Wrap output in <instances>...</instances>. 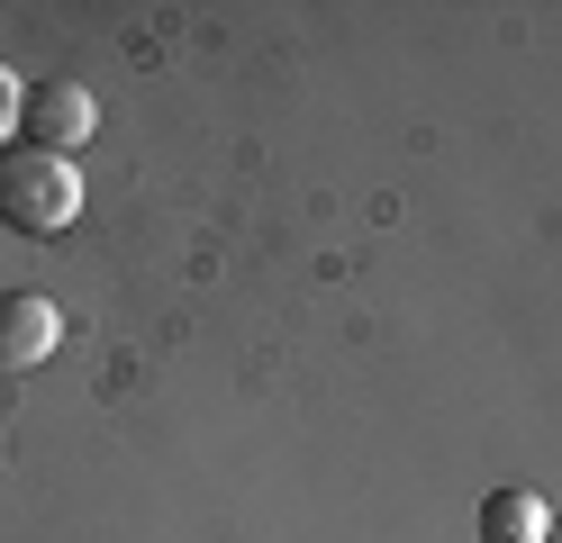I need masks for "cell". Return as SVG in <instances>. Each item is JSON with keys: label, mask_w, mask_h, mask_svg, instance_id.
<instances>
[{"label": "cell", "mask_w": 562, "mask_h": 543, "mask_svg": "<svg viewBox=\"0 0 562 543\" xmlns=\"http://www.w3.org/2000/svg\"><path fill=\"white\" fill-rule=\"evenodd\" d=\"M55 336H64L55 299H37V290H10V299H0V372H37L55 353Z\"/></svg>", "instance_id": "obj_3"}, {"label": "cell", "mask_w": 562, "mask_h": 543, "mask_svg": "<svg viewBox=\"0 0 562 543\" xmlns=\"http://www.w3.org/2000/svg\"><path fill=\"white\" fill-rule=\"evenodd\" d=\"M481 534L490 543H553V507L536 489H499V498L481 507Z\"/></svg>", "instance_id": "obj_4"}, {"label": "cell", "mask_w": 562, "mask_h": 543, "mask_svg": "<svg viewBox=\"0 0 562 543\" xmlns=\"http://www.w3.org/2000/svg\"><path fill=\"white\" fill-rule=\"evenodd\" d=\"M19 127L37 136L46 155H74V145H91V127H100V100L82 82H46V91H27V118Z\"/></svg>", "instance_id": "obj_2"}, {"label": "cell", "mask_w": 562, "mask_h": 543, "mask_svg": "<svg viewBox=\"0 0 562 543\" xmlns=\"http://www.w3.org/2000/svg\"><path fill=\"white\" fill-rule=\"evenodd\" d=\"M19 118H27V91H19V72H10V64H0V136H10Z\"/></svg>", "instance_id": "obj_5"}, {"label": "cell", "mask_w": 562, "mask_h": 543, "mask_svg": "<svg viewBox=\"0 0 562 543\" xmlns=\"http://www.w3.org/2000/svg\"><path fill=\"white\" fill-rule=\"evenodd\" d=\"M0 217H10L19 236H64V227L82 217V172H74V155L19 145V155L0 163Z\"/></svg>", "instance_id": "obj_1"}]
</instances>
